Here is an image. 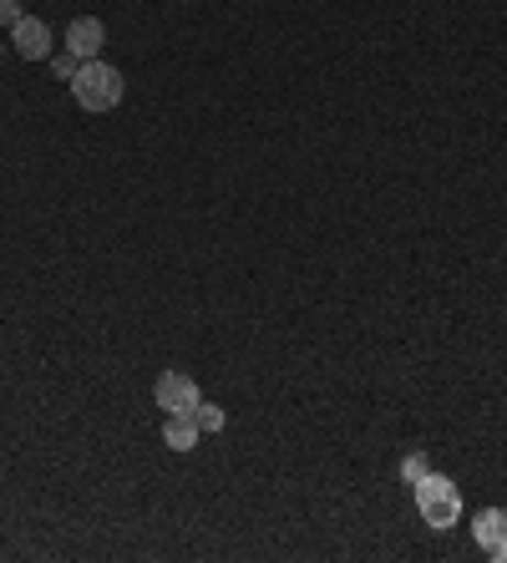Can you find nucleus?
<instances>
[{
    "label": "nucleus",
    "instance_id": "obj_1",
    "mask_svg": "<svg viewBox=\"0 0 507 563\" xmlns=\"http://www.w3.org/2000/svg\"><path fill=\"white\" fill-rule=\"evenodd\" d=\"M71 97H77L81 112H112L122 102V71L107 62H81L77 77H71Z\"/></svg>",
    "mask_w": 507,
    "mask_h": 563
},
{
    "label": "nucleus",
    "instance_id": "obj_2",
    "mask_svg": "<svg viewBox=\"0 0 507 563\" xmlns=\"http://www.w3.org/2000/svg\"><path fill=\"white\" fill-rule=\"evenodd\" d=\"M411 487H417V512L427 518V528H437V533L456 528V518H462V493H456L452 477L427 472V477H417Z\"/></svg>",
    "mask_w": 507,
    "mask_h": 563
},
{
    "label": "nucleus",
    "instance_id": "obj_3",
    "mask_svg": "<svg viewBox=\"0 0 507 563\" xmlns=\"http://www.w3.org/2000/svg\"><path fill=\"white\" fill-rule=\"evenodd\" d=\"M153 401L163 407V417H194V407L203 401L194 376H183V371H163L153 386Z\"/></svg>",
    "mask_w": 507,
    "mask_h": 563
},
{
    "label": "nucleus",
    "instance_id": "obj_4",
    "mask_svg": "<svg viewBox=\"0 0 507 563\" xmlns=\"http://www.w3.org/2000/svg\"><path fill=\"white\" fill-rule=\"evenodd\" d=\"M11 46H15V56L41 62V56H52V26L36 21V15H21V21L11 26Z\"/></svg>",
    "mask_w": 507,
    "mask_h": 563
},
{
    "label": "nucleus",
    "instance_id": "obj_5",
    "mask_svg": "<svg viewBox=\"0 0 507 563\" xmlns=\"http://www.w3.org/2000/svg\"><path fill=\"white\" fill-rule=\"evenodd\" d=\"M472 533H477L482 553L497 563H507V512L503 508H482L477 523H472Z\"/></svg>",
    "mask_w": 507,
    "mask_h": 563
},
{
    "label": "nucleus",
    "instance_id": "obj_6",
    "mask_svg": "<svg viewBox=\"0 0 507 563\" xmlns=\"http://www.w3.org/2000/svg\"><path fill=\"white\" fill-rule=\"evenodd\" d=\"M102 41H107V26L97 15H77V21L66 26V52L77 56V62H91V56L102 52Z\"/></svg>",
    "mask_w": 507,
    "mask_h": 563
},
{
    "label": "nucleus",
    "instance_id": "obj_7",
    "mask_svg": "<svg viewBox=\"0 0 507 563\" xmlns=\"http://www.w3.org/2000/svg\"><path fill=\"white\" fill-rule=\"evenodd\" d=\"M198 437H203V427H198L194 417H168L163 421V442H168L173 452H194Z\"/></svg>",
    "mask_w": 507,
    "mask_h": 563
},
{
    "label": "nucleus",
    "instance_id": "obj_8",
    "mask_svg": "<svg viewBox=\"0 0 507 563\" xmlns=\"http://www.w3.org/2000/svg\"><path fill=\"white\" fill-rule=\"evenodd\" d=\"M194 421L203 427V432H223V427H229L223 407H213V401H198V407H194Z\"/></svg>",
    "mask_w": 507,
    "mask_h": 563
},
{
    "label": "nucleus",
    "instance_id": "obj_9",
    "mask_svg": "<svg viewBox=\"0 0 507 563\" xmlns=\"http://www.w3.org/2000/svg\"><path fill=\"white\" fill-rule=\"evenodd\" d=\"M427 472H431V462H427V452H421V446L401 457V477H406V483H417V477H427Z\"/></svg>",
    "mask_w": 507,
    "mask_h": 563
},
{
    "label": "nucleus",
    "instance_id": "obj_10",
    "mask_svg": "<svg viewBox=\"0 0 507 563\" xmlns=\"http://www.w3.org/2000/svg\"><path fill=\"white\" fill-rule=\"evenodd\" d=\"M21 0H0V26H15V21H21Z\"/></svg>",
    "mask_w": 507,
    "mask_h": 563
},
{
    "label": "nucleus",
    "instance_id": "obj_11",
    "mask_svg": "<svg viewBox=\"0 0 507 563\" xmlns=\"http://www.w3.org/2000/svg\"><path fill=\"white\" fill-rule=\"evenodd\" d=\"M52 66H56V77H66V81H71V77H77V66H81V62H77V56H71V52H66V56H56Z\"/></svg>",
    "mask_w": 507,
    "mask_h": 563
}]
</instances>
